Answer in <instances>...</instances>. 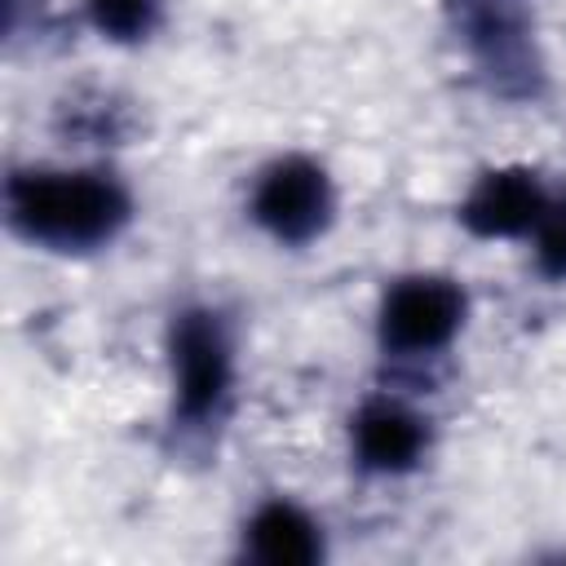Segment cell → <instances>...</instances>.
Returning a JSON list of instances; mask_svg holds the SVG:
<instances>
[{"label":"cell","mask_w":566,"mask_h":566,"mask_svg":"<svg viewBox=\"0 0 566 566\" xmlns=\"http://www.w3.org/2000/svg\"><path fill=\"white\" fill-rule=\"evenodd\" d=\"M4 208L22 239L53 252L102 248L133 217V199L111 172H13Z\"/></svg>","instance_id":"6da1fadb"},{"label":"cell","mask_w":566,"mask_h":566,"mask_svg":"<svg viewBox=\"0 0 566 566\" xmlns=\"http://www.w3.org/2000/svg\"><path fill=\"white\" fill-rule=\"evenodd\" d=\"M168 354H172V411L181 424H203L212 420L234 380V349L230 332L217 310H181L168 332Z\"/></svg>","instance_id":"7a4b0ae2"},{"label":"cell","mask_w":566,"mask_h":566,"mask_svg":"<svg viewBox=\"0 0 566 566\" xmlns=\"http://www.w3.org/2000/svg\"><path fill=\"white\" fill-rule=\"evenodd\" d=\"M455 27L500 97H535L539 93V57L531 40V22L517 0H451Z\"/></svg>","instance_id":"3957f363"},{"label":"cell","mask_w":566,"mask_h":566,"mask_svg":"<svg viewBox=\"0 0 566 566\" xmlns=\"http://www.w3.org/2000/svg\"><path fill=\"white\" fill-rule=\"evenodd\" d=\"M332 208H336L332 181L305 155L274 159L252 186V221L287 248L318 239L332 226Z\"/></svg>","instance_id":"277c9868"},{"label":"cell","mask_w":566,"mask_h":566,"mask_svg":"<svg viewBox=\"0 0 566 566\" xmlns=\"http://www.w3.org/2000/svg\"><path fill=\"white\" fill-rule=\"evenodd\" d=\"M464 323V292L442 274L398 279L380 301V345L398 358H424L451 345Z\"/></svg>","instance_id":"5b68a950"},{"label":"cell","mask_w":566,"mask_h":566,"mask_svg":"<svg viewBox=\"0 0 566 566\" xmlns=\"http://www.w3.org/2000/svg\"><path fill=\"white\" fill-rule=\"evenodd\" d=\"M548 195L531 168H491L460 203V221L478 239H517L539 226Z\"/></svg>","instance_id":"8992f818"},{"label":"cell","mask_w":566,"mask_h":566,"mask_svg":"<svg viewBox=\"0 0 566 566\" xmlns=\"http://www.w3.org/2000/svg\"><path fill=\"white\" fill-rule=\"evenodd\" d=\"M349 433H354L358 464L371 469V473H407L424 455V447H429L424 420L411 407L394 402V398L363 402Z\"/></svg>","instance_id":"52a82bcc"},{"label":"cell","mask_w":566,"mask_h":566,"mask_svg":"<svg viewBox=\"0 0 566 566\" xmlns=\"http://www.w3.org/2000/svg\"><path fill=\"white\" fill-rule=\"evenodd\" d=\"M248 553L265 566H310L323 557V535L292 500H265L248 522Z\"/></svg>","instance_id":"ba28073f"},{"label":"cell","mask_w":566,"mask_h":566,"mask_svg":"<svg viewBox=\"0 0 566 566\" xmlns=\"http://www.w3.org/2000/svg\"><path fill=\"white\" fill-rule=\"evenodd\" d=\"M88 18L106 40H146L159 22V0H88Z\"/></svg>","instance_id":"9c48e42d"},{"label":"cell","mask_w":566,"mask_h":566,"mask_svg":"<svg viewBox=\"0 0 566 566\" xmlns=\"http://www.w3.org/2000/svg\"><path fill=\"white\" fill-rule=\"evenodd\" d=\"M535 265L544 279H566V195L548 199L535 226Z\"/></svg>","instance_id":"30bf717a"}]
</instances>
